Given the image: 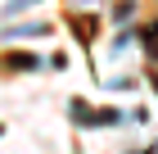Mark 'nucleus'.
<instances>
[{"instance_id":"1","label":"nucleus","mask_w":158,"mask_h":154,"mask_svg":"<svg viewBox=\"0 0 158 154\" xmlns=\"http://www.w3.org/2000/svg\"><path fill=\"white\" fill-rule=\"evenodd\" d=\"M73 118L81 122V127H109V122H122V113L118 109H86L81 100L73 104Z\"/></svg>"}]
</instances>
